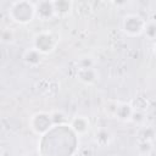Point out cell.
Here are the masks:
<instances>
[{
	"mask_svg": "<svg viewBox=\"0 0 156 156\" xmlns=\"http://www.w3.org/2000/svg\"><path fill=\"white\" fill-rule=\"evenodd\" d=\"M123 27H124V30L128 32V33L139 34V33L143 30V28H144V23H143V21H141L140 17H136V16H128V17H126V20H124Z\"/></svg>",
	"mask_w": 156,
	"mask_h": 156,
	"instance_id": "6da1fadb",
	"label": "cell"
}]
</instances>
